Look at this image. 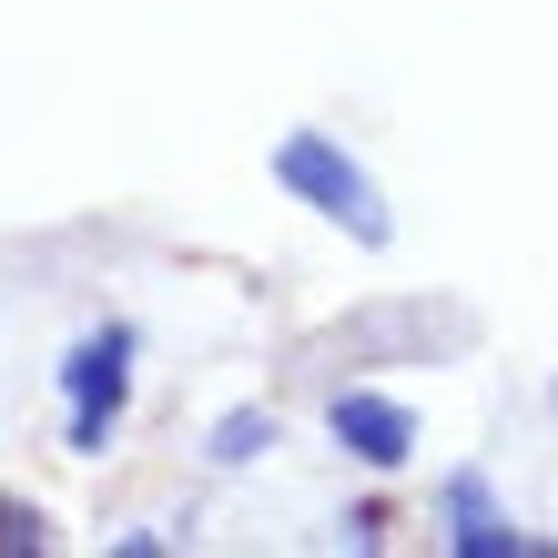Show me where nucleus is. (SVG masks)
I'll list each match as a JSON object with an SVG mask.
<instances>
[{"instance_id":"obj_1","label":"nucleus","mask_w":558,"mask_h":558,"mask_svg":"<svg viewBox=\"0 0 558 558\" xmlns=\"http://www.w3.org/2000/svg\"><path fill=\"white\" fill-rule=\"evenodd\" d=\"M275 183L294 193V204H315L325 223H345L355 244H386V234H397V223H386L376 173H366L336 133H284V143H275Z\"/></svg>"},{"instance_id":"obj_2","label":"nucleus","mask_w":558,"mask_h":558,"mask_svg":"<svg viewBox=\"0 0 558 558\" xmlns=\"http://www.w3.org/2000/svg\"><path fill=\"white\" fill-rule=\"evenodd\" d=\"M133 355L143 336L133 325H92V336H72V355H61V397H72V457H102L122 407H133Z\"/></svg>"},{"instance_id":"obj_3","label":"nucleus","mask_w":558,"mask_h":558,"mask_svg":"<svg viewBox=\"0 0 558 558\" xmlns=\"http://www.w3.org/2000/svg\"><path fill=\"white\" fill-rule=\"evenodd\" d=\"M325 426H336V447L355 457V468H407L416 457V407L376 397V386H345V397L325 407Z\"/></svg>"},{"instance_id":"obj_4","label":"nucleus","mask_w":558,"mask_h":558,"mask_svg":"<svg viewBox=\"0 0 558 558\" xmlns=\"http://www.w3.org/2000/svg\"><path fill=\"white\" fill-rule=\"evenodd\" d=\"M437 518H447V548H457V558H518V548H529V538H518V518L487 498V477H477V468H457V477H447Z\"/></svg>"},{"instance_id":"obj_5","label":"nucleus","mask_w":558,"mask_h":558,"mask_svg":"<svg viewBox=\"0 0 558 558\" xmlns=\"http://www.w3.org/2000/svg\"><path fill=\"white\" fill-rule=\"evenodd\" d=\"M265 447H284L275 407H234V416H214V437H204V457H214V468H254Z\"/></svg>"},{"instance_id":"obj_6","label":"nucleus","mask_w":558,"mask_h":558,"mask_svg":"<svg viewBox=\"0 0 558 558\" xmlns=\"http://www.w3.org/2000/svg\"><path fill=\"white\" fill-rule=\"evenodd\" d=\"M31 548H41V508L0 498V558H31Z\"/></svg>"},{"instance_id":"obj_7","label":"nucleus","mask_w":558,"mask_h":558,"mask_svg":"<svg viewBox=\"0 0 558 558\" xmlns=\"http://www.w3.org/2000/svg\"><path fill=\"white\" fill-rule=\"evenodd\" d=\"M548 407H558V397H548Z\"/></svg>"}]
</instances>
